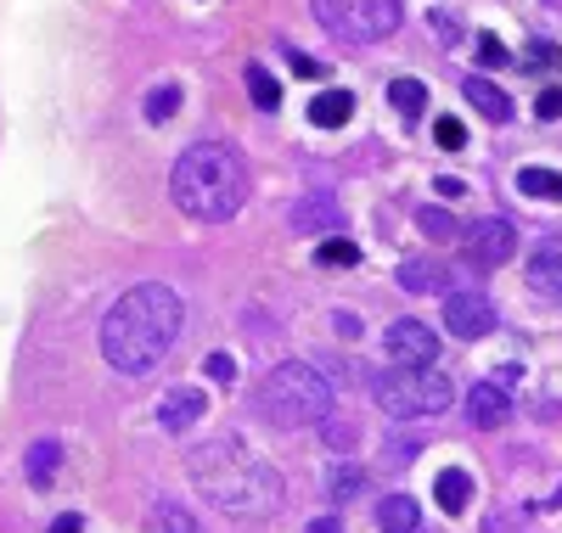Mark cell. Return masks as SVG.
Segmentation results:
<instances>
[{
    "mask_svg": "<svg viewBox=\"0 0 562 533\" xmlns=\"http://www.w3.org/2000/svg\"><path fill=\"white\" fill-rule=\"evenodd\" d=\"M389 102H394V113H400L405 124H416V118H422V107H428V84L405 73V79H394V84H389Z\"/></svg>",
    "mask_w": 562,
    "mask_h": 533,
    "instance_id": "21",
    "label": "cell"
},
{
    "mask_svg": "<svg viewBox=\"0 0 562 533\" xmlns=\"http://www.w3.org/2000/svg\"><path fill=\"white\" fill-rule=\"evenodd\" d=\"M535 113L551 124V118H562V90H540V102H535Z\"/></svg>",
    "mask_w": 562,
    "mask_h": 533,
    "instance_id": "35",
    "label": "cell"
},
{
    "mask_svg": "<svg viewBox=\"0 0 562 533\" xmlns=\"http://www.w3.org/2000/svg\"><path fill=\"white\" fill-rule=\"evenodd\" d=\"M248 185H254V169L231 140H198V147L180 152V163L169 174V197L186 219L225 225L248 203Z\"/></svg>",
    "mask_w": 562,
    "mask_h": 533,
    "instance_id": "3",
    "label": "cell"
},
{
    "mask_svg": "<svg viewBox=\"0 0 562 533\" xmlns=\"http://www.w3.org/2000/svg\"><path fill=\"white\" fill-rule=\"evenodd\" d=\"M529 286H535L540 298L562 304V253H535L529 259Z\"/></svg>",
    "mask_w": 562,
    "mask_h": 533,
    "instance_id": "19",
    "label": "cell"
},
{
    "mask_svg": "<svg viewBox=\"0 0 562 533\" xmlns=\"http://www.w3.org/2000/svg\"><path fill=\"white\" fill-rule=\"evenodd\" d=\"M360 489H366V472H360V466H333V472H326V495H333L338 506L355 500Z\"/></svg>",
    "mask_w": 562,
    "mask_h": 533,
    "instance_id": "24",
    "label": "cell"
},
{
    "mask_svg": "<svg viewBox=\"0 0 562 533\" xmlns=\"http://www.w3.org/2000/svg\"><path fill=\"white\" fill-rule=\"evenodd\" d=\"M23 472H29V489H52L57 472H63V444H57V439H40V444H29Z\"/></svg>",
    "mask_w": 562,
    "mask_h": 533,
    "instance_id": "13",
    "label": "cell"
},
{
    "mask_svg": "<svg viewBox=\"0 0 562 533\" xmlns=\"http://www.w3.org/2000/svg\"><path fill=\"white\" fill-rule=\"evenodd\" d=\"M158 522H164V533H203V528H198V517L186 511V506H164V511H158Z\"/></svg>",
    "mask_w": 562,
    "mask_h": 533,
    "instance_id": "28",
    "label": "cell"
},
{
    "mask_svg": "<svg viewBox=\"0 0 562 533\" xmlns=\"http://www.w3.org/2000/svg\"><path fill=\"white\" fill-rule=\"evenodd\" d=\"M557 63V45L551 39H535V52H529V68H551Z\"/></svg>",
    "mask_w": 562,
    "mask_h": 533,
    "instance_id": "36",
    "label": "cell"
},
{
    "mask_svg": "<svg viewBox=\"0 0 562 533\" xmlns=\"http://www.w3.org/2000/svg\"><path fill=\"white\" fill-rule=\"evenodd\" d=\"M293 230H304V236H333V230H344V208L326 197V191H315V197H299V203H293Z\"/></svg>",
    "mask_w": 562,
    "mask_h": 533,
    "instance_id": "11",
    "label": "cell"
},
{
    "mask_svg": "<svg viewBox=\"0 0 562 533\" xmlns=\"http://www.w3.org/2000/svg\"><path fill=\"white\" fill-rule=\"evenodd\" d=\"M259 410H265L270 427L299 432V427H321L326 416L338 410V399H333V382H326L315 365L288 360V365H276V371L259 382Z\"/></svg>",
    "mask_w": 562,
    "mask_h": 533,
    "instance_id": "4",
    "label": "cell"
},
{
    "mask_svg": "<svg viewBox=\"0 0 562 533\" xmlns=\"http://www.w3.org/2000/svg\"><path fill=\"white\" fill-rule=\"evenodd\" d=\"M371 399H378L394 421H422V416L450 410L456 405V387L434 365H389V371L371 376Z\"/></svg>",
    "mask_w": 562,
    "mask_h": 533,
    "instance_id": "5",
    "label": "cell"
},
{
    "mask_svg": "<svg viewBox=\"0 0 562 533\" xmlns=\"http://www.w3.org/2000/svg\"><path fill=\"white\" fill-rule=\"evenodd\" d=\"M428 29H434L445 45H461V23H456V18H445V12H428Z\"/></svg>",
    "mask_w": 562,
    "mask_h": 533,
    "instance_id": "31",
    "label": "cell"
},
{
    "mask_svg": "<svg viewBox=\"0 0 562 533\" xmlns=\"http://www.w3.org/2000/svg\"><path fill=\"white\" fill-rule=\"evenodd\" d=\"M180 113V84H153L147 90V124H169Z\"/></svg>",
    "mask_w": 562,
    "mask_h": 533,
    "instance_id": "25",
    "label": "cell"
},
{
    "mask_svg": "<svg viewBox=\"0 0 562 533\" xmlns=\"http://www.w3.org/2000/svg\"><path fill=\"white\" fill-rule=\"evenodd\" d=\"M248 95H254L259 113H276V107H281V84H276L259 63H248Z\"/></svg>",
    "mask_w": 562,
    "mask_h": 533,
    "instance_id": "23",
    "label": "cell"
},
{
    "mask_svg": "<svg viewBox=\"0 0 562 533\" xmlns=\"http://www.w3.org/2000/svg\"><path fill=\"white\" fill-rule=\"evenodd\" d=\"M186 331V304L175 286L164 281H140L108 309L102 320V360L119 376H153Z\"/></svg>",
    "mask_w": 562,
    "mask_h": 533,
    "instance_id": "1",
    "label": "cell"
},
{
    "mask_svg": "<svg viewBox=\"0 0 562 533\" xmlns=\"http://www.w3.org/2000/svg\"><path fill=\"white\" fill-rule=\"evenodd\" d=\"M45 533H85V517H79V511H63V517H57L52 528H45Z\"/></svg>",
    "mask_w": 562,
    "mask_h": 533,
    "instance_id": "37",
    "label": "cell"
},
{
    "mask_svg": "<svg viewBox=\"0 0 562 533\" xmlns=\"http://www.w3.org/2000/svg\"><path fill=\"white\" fill-rule=\"evenodd\" d=\"M434 185H439V197H461V191H467L456 174H445V180H434Z\"/></svg>",
    "mask_w": 562,
    "mask_h": 533,
    "instance_id": "40",
    "label": "cell"
},
{
    "mask_svg": "<svg viewBox=\"0 0 562 533\" xmlns=\"http://www.w3.org/2000/svg\"><path fill=\"white\" fill-rule=\"evenodd\" d=\"M461 253H467L473 270H501V264H512V253H518V230H512L506 219H479V225H467Z\"/></svg>",
    "mask_w": 562,
    "mask_h": 533,
    "instance_id": "7",
    "label": "cell"
},
{
    "mask_svg": "<svg viewBox=\"0 0 562 533\" xmlns=\"http://www.w3.org/2000/svg\"><path fill=\"white\" fill-rule=\"evenodd\" d=\"M518 191H524V197H540V203H562V174L540 169V163H524L518 169Z\"/></svg>",
    "mask_w": 562,
    "mask_h": 533,
    "instance_id": "20",
    "label": "cell"
},
{
    "mask_svg": "<svg viewBox=\"0 0 562 533\" xmlns=\"http://www.w3.org/2000/svg\"><path fill=\"white\" fill-rule=\"evenodd\" d=\"M310 533H349V528H344V517H315Z\"/></svg>",
    "mask_w": 562,
    "mask_h": 533,
    "instance_id": "39",
    "label": "cell"
},
{
    "mask_svg": "<svg viewBox=\"0 0 562 533\" xmlns=\"http://www.w3.org/2000/svg\"><path fill=\"white\" fill-rule=\"evenodd\" d=\"M333 331L344 337V343H355V337H360V315H349V309H333Z\"/></svg>",
    "mask_w": 562,
    "mask_h": 533,
    "instance_id": "34",
    "label": "cell"
},
{
    "mask_svg": "<svg viewBox=\"0 0 562 533\" xmlns=\"http://www.w3.org/2000/svg\"><path fill=\"white\" fill-rule=\"evenodd\" d=\"M439 331L428 326V320H394L389 331H383V354L394 360V365H439Z\"/></svg>",
    "mask_w": 562,
    "mask_h": 533,
    "instance_id": "8",
    "label": "cell"
},
{
    "mask_svg": "<svg viewBox=\"0 0 562 533\" xmlns=\"http://www.w3.org/2000/svg\"><path fill=\"white\" fill-rule=\"evenodd\" d=\"M434 140L445 152H461L467 147V129H461V118H434Z\"/></svg>",
    "mask_w": 562,
    "mask_h": 533,
    "instance_id": "27",
    "label": "cell"
},
{
    "mask_svg": "<svg viewBox=\"0 0 562 533\" xmlns=\"http://www.w3.org/2000/svg\"><path fill=\"white\" fill-rule=\"evenodd\" d=\"M378 528H383V533H416V528H422V506H416L411 495H389V500L378 506Z\"/></svg>",
    "mask_w": 562,
    "mask_h": 533,
    "instance_id": "18",
    "label": "cell"
},
{
    "mask_svg": "<svg viewBox=\"0 0 562 533\" xmlns=\"http://www.w3.org/2000/svg\"><path fill=\"white\" fill-rule=\"evenodd\" d=\"M349 118H355V95L349 90H326V95L310 102V124L315 129H344Z\"/></svg>",
    "mask_w": 562,
    "mask_h": 533,
    "instance_id": "17",
    "label": "cell"
},
{
    "mask_svg": "<svg viewBox=\"0 0 562 533\" xmlns=\"http://www.w3.org/2000/svg\"><path fill=\"white\" fill-rule=\"evenodd\" d=\"M434 500H439V511L461 517L467 506H473V472H461V466H445V472L434 477Z\"/></svg>",
    "mask_w": 562,
    "mask_h": 533,
    "instance_id": "14",
    "label": "cell"
},
{
    "mask_svg": "<svg viewBox=\"0 0 562 533\" xmlns=\"http://www.w3.org/2000/svg\"><path fill=\"white\" fill-rule=\"evenodd\" d=\"M546 506H562V489H557V495H551V500H546Z\"/></svg>",
    "mask_w": 562,
    "mask_h": 533,
    "instance_id": "41",
    "label": "cell"
},
{
    "mask_svg": "<svg viewBox=\"0 0 562 533\" xmlns=\"http://www.w3.org/2000/svg\"><path fill=\"white\" fill-rule=\"evenodd\" d=\"M461 95H467V102H473V107H479V113H484L490 124H506V118H512V102H506V90H501V84H490V79H479V73L461 84Z\"/></svg>",
    "mask_w": 562,
    "mask_h": 533,
    "instance_id": "16",
    "label": "cell"
},
{
    "mask_svg": "<svg viewBox=\"0 0 562 533\" xmlns=\"http://www.w3.org/2000/svg\"><path fill=\"white\" fill-rule=\"evenodd\" d=\"M479 63H484V68H501V63H506V45H501L495 34H479Z\"/></svg>",
    "mask_w": 562,
    "mask_h": 533,
    "instance_id": "30",
    "label": "cell"
},
{
    "mask_svg": "<svg viewBox=\"0 0 562 533\" xmlns=\"http://www.w3.org/2000/svg\"><path fill=\"white\" fill-rule=\"evenodd\" d=\"M400 286H405L411 298L445 293V286H450V270H445V264H428V259H405V264H400Z\"/></svg>",
    "mask_w": 562,
    "mask_h": 533,
    "instance_id": "15",
    "label": "cell"
},
{
    "mask_svg": "<svg viewBox=\"0 0 562 533\" xmlns=\"http://www.w3.org/2000/svg\"><path fill=\"white\" fill-rule=\"evenodd\" d=\"M310 12L344 45H383L405 23V0H310Z\"/></svg>",
    "mask_w": 562,
    "mask_h": 533,
    "instance_id": "6",
    "label": "cell"
},
{
    "mask_svg": "<svg viewBox=\"0 0 562 533\" xmlns=\"http://www.w3.org/2000/svg\"><path fill=\"white\" fill-rule=\"evenodd\" d=\"M186 472H192V489L225 517H270L281 495H288L281 472L259 461L237 432H220V439L198 444L186 455Z\"/></svg>",
    "mask_w": 562,
    "mask_h": 533,
    "instance_id": "2",
    "label": "cell"
},
{
    "mask_svg": "<svg viewBox=\"0 0 562 533\" xmlns=\"http://www.w3.org/2000/svg\"><path fill=\"white\" fill-rule=\"evenodd\" d=\"M495 304L484 293H445V331L461 337V343H479V337L495 331Z\"/></svg>",
    "mask_w": 562,
    "mask_h": 533,
    "instance_id": "9",
    "label": "cell"
},
{
    "mask_svg": "<svg viewBox=\"0 0 562 533\" xmlns=\"http://www.w3.org/2000/svg\"><path fill=\"white\" fill-rule=\"evenodd\" d=\"M321 427H326V439H333L338 450H349V444H355V427H349V421H338V416H326Z\"/></svg>",
    "mask_w": 562,
    "mask_h": 533,
    "instance_id": "33",
    "label": "cell"
},
{
    "mask_svg": "<svg viewBox=\"0 0 562 533\" xmlns=\"http://www.w3.org/2000/svg\"><path fill=\"white\" fill-rule=\"evenodd\" d=\"M467 421L473 427H506L512 421V399L501 382H479L473 394H467Z\"/></svg>",
    "mask_w": 562,
    "mask_h": 533,
    "instance_id": "12",
    "label": "cell"
},
{
    "mask_svg": "<svg viewBox=\"0 0 562 533\" xmlns=\"http://www.w3.org/2000/svg\"><path fill=\"white\" fill-rule=\"evenodd\" d=\"M416 230H422V236H434V241H450L461 225H456L445 208H416Z\"/></svg>",
    "mask_w": 562,
    "mask_h": 533,
    "instance_id": "26",
    "label": "cell"
},
{
    "mask_svg": "<svg viewBox=\"0 0 562 533\" xmlns=\"http://www.w3.org/2000/svg\"><path fill=\"white\" fill-rule=\"evenodd\" d=\"M288 63H293L299 79H321V63H310V57H299V52H288Z\"/></svg>",
    "mask_w": 562,
    "mask_h": 533,
    "instance_id": "38",
    "label": "cell"
},
{
    "mask_svg": "<svg viewBox=\"0 0 562 533\" xmlns=\"http://www.w3.org/2000/svg\"><path fill=\"white\" fill-rule=\"evenodd\" d=\"M315 264L321 270H349V264H360V248L349 236H326L321 248H315Z\"/></svg>",
    "mask_w": 562,
    "mask_h": 533,
    "instance_id": "22",
    "label": "cell"
},
{
    "mask_svg": "<svg viewBox=\"0 0 562 533\" xmlns=\"http://www.w3.org/2000/svg\"><path fill=\"white\" fill-rule=\"evenodd\" d=\"M209 410V394L203 387H169V394L158 399V427L164 432H186V427H198Z\"/></svg>",
    "mask_w": 562,
    "mask_h": 533,
    "instance_id": "10",
    "label": "cell"
},
{
    "mask_svg": "<svg viewBox=\"0 0 562 533\" xmlns=\"http://www.w3.org/2000/svg\"><path fill=\"white\" fill-rule=\"evenodd\" d=\"M484 533H529V522H524V511H495L484 522Z\"/></svg>",
    "mask_w": 562,
    "mask_h": 533,
    "instance_id": "29",
    "label": "cell"
},
{
    "mask_svg": "<svg viewBox=\"0 0 562 533\" xmlns=\"http://www.w3.org/2000/svg\"><path fill=\"white\" fill-rule=\"evenodd\" d=\"M546 7H557V0H546Z\"/></svg>",
    "mask_w": 562,
    "mask_h": 533,
    "instance_id": "42",
    "label": "cell"
},
{
    "mask_svg": "<svg viewBox=\"0 0 562 533\" xmlns=\"http://www.w3.org/2000/svg\"><path fill=\"white\" fill-rule=\"evenodd\" d=\"M203 371H209L214 382H237V360H231V354H209Z\"/></svg>",
    "mask_w": 562,
    "mask_h": 533,
    "instance_id": "32",
    "label": "cell"
}]
</instances>
